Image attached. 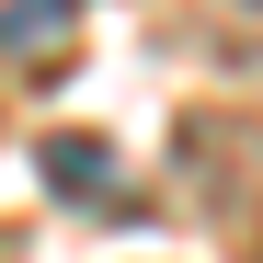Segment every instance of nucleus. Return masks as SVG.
Segmentation results:
<instances>
[{
	"label": "nucleus",
	"instance_id": "f257e3e1",
	"mask_svg": "<svg viewBox=\"0 0 263 263\" xmlns=\"http://www.w3.org/2000/svg\"><path fill=\"white\" fill-rule=\"evenodd\" d=\"M46 183H58V195H92V217H138L103 138H46Z\"/></svg>",
	"mask_w": 263,
	"mask_h": 263
},
{
	"label": "nucleus",
	"instance_id": "f03ea898",
	"mask_svg": "<svg viewBox=\"0 0 263 263\" xmlns=\"http://www.w3.org/2000/svg\"><path fill=\"white\" fill-rule=\"evenodd\" d=\"M69 12H80V0H12V12H0V58L46 69V58L69 46Z\"/></svg>",
	"mask_w": 263,
	"mask_h": 263
}]
</instances>
